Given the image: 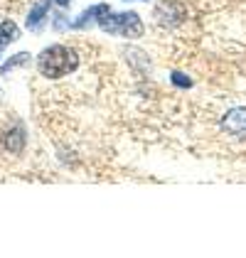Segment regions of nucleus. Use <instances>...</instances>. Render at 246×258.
Here are the masks:
<instances>
[{
  "label": "nucleus",
  "instance_id": "1",
  "mask_svg": "<svg viewBox=\"0 0 246 258\" xmlns=\"http://www.w3.org/2000/svg\"><path fill=\"white\" fill-rule=\"evenodd\" d=\"M79 67V57L74 49L64 47V44H54V47H47L37 57V69H40L42 77L47 79H59L72 74L74 69Z\"/></svg>",
  "mask_w": 246,
  "mask_h": 258
},
{
  "label": "nucleus",
  "instance_id": "2",
  "mask_svg": "<svg viewBox=\"0 0 246 258\" xmlns=\"http://www.w3.org/2000/svg\"><path fill=\"white\" fill-rule=\"evenodd\" d=\"M99 25L108 35H121V37H141L143 35V22L136 13H118V15L103 13L99 18Z\"/></svg>",
  "mask_w": 246,
  "mask_h": 258
},
{
  "label": "nucleus",
  "instance_id": "3",
  "mask_svg": "<svg viewBox=\"0 0 246 258\" xmlns=\"http://www.w3.org/2000/svg\"><path fill=\"white\" fill-rule=\"evenodd\" d=\"M224 128L226 133H231V136H246V108H234V111H229L224 118Z\"/></svg>",
  "mask_w": 246,
  "mask_h": 258
},
{
  "label": "nucleus",
  "instance_id": "4",
  "mask_svg": "<svg viewBox=\"0 0 246 258\" xmlns=\"http://www.w3.org/2000/svg\"><path fill=\"white\" fill-rule=\"evenodd\" d=\"M20 37V30H18V25L13 20H5V22H0V49L3 47H8L10 42H15Z\"/></svg>",
  "mask_w": 246,
  "mask_h": 258
},
{
  "label": "nucleus",
  "instance_id": "5",
  "mask_svg": "<svg viewBox=\"0 0 246 258\" xmlns=\"http://www.w3.org/2000/svg\"><path fill=\"white\" fill-rule=\"evenodd\" d=\"M47 10H49V3L44 0V3H40L32 13H30V18H27V27L30 30H37L42 22H44V15H47Z\"/></svg>",
  "mask_w": 246,
  "mask_h": 258
},
{
  "label": "nucleus",
  "instance_id": "6",
  "mask_svg": "<svg viewBox=\"0 0 246 258\" xmlns=\"http://www.w3.org/2000/svg\"><path fill=\"white\" fill-rule=\"evenodd\" d=\"M103 13H108V8H106V5H94L91 10H86V13H82V18H79V20L74 22L72 27H86V25H89V22L94 20L96 15H103Z\"/></svg>",
  "mask_w": 246,
  "mask_h": 258
},
{
  "label": "nucleus",
  "instance_id": "7",
  "mask_svg": "<svg viewBox=\"0 0 246 258\" xmlns=\"http://www.w3.org/2000/svg\"><path fill=\"white\" fill-rule=\"evenodd\" d=\"M27 61H30V54H25V52L15 54V59H10V61H5V64H3V77H8L13 69H18V67L27 64Z\"/></svg>",
  "mask_w": 246,
  "mask_h": 258
},
{
  "label": "nucleus",
  "instance_id": "8",
  "mask_svg": "<svg viewBox=\"0 0 246 258\" xmlns=\"http://www.w3.org/2000/svg\"><path fill=\"white\" fill-rule=\"evenodd\" d=\"M172 81H175L177 86H190V79H184V74H177V72L172 74Z\"/></svg>",
  "mask_w": 246,
  "mask_h": 258
},
{
  "label": "nucleus",
  "instance_id": "9",
  "mask_svg": "<svg viewBox=\"0 0 246 258\" xmlns=\"http://www.w3.org/2000/svg\"><path fill=\"white\" fill-rule=\"evenodd\" d=\"M57 3H59V5H69V0H57Z\"/></svg>",
  "mask_w": 246,
  "mask_h": 258
}]
</instances>
